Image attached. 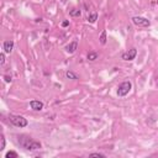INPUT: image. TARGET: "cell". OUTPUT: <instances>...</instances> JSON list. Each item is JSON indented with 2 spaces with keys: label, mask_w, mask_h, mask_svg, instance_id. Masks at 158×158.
<instances>
[{
  "label": "cell",
  "mask_w": 158,
  "mask_h": 158,
  "mask_svg": "<svg viewBox=\"0 0 158 158\" xmlns=\"http://www.w3.org/2000/svg\"><path fill=\"white\" fill-rule=\"evenodd\" d=\"M19 142H20V144L24 148H26L29 151H36L41 148V142L31 140V137L27 136H20L19 137Z\"/></svg>",
  "instance_id": "1"
},
{
  "label": "cell",
  "mask_w": 158,
  "mask_h": 158,
  "mask_svg": "<svg viewBox=\"0 0 158 158\" xmlns=\"http://www.w3.org/2000/svg\"><path fill=\"white\" fill-rule=\"evenodd\" d=\"M69 15H71L72 17H79V16L82 15V12H80V10H78V9H72L71 12H69Z\"/></svg>",
  "instance_id": "11"
},
{
  "label": "cell",
  "mask_w": 158,
  "mask_h": 158,
  "mask_svg": "<svg viewBox=\"0 0 158 158\" xmlns=\"http://www.w3.org/2000/svg\"><path fill=\"white\" fill-rule=\"evenodd\" d=\"M132 22H134L135 25H137V26H142V27H148L151 25L149 20H147V19H144V17H141V16L132 17Z\"/></svg>",
  "instance_id": "4"
},
{
  "label": "cell",
  "mask_w": 158,
  "mask_h": 158,
  "mask_svg": "<svg viewBox=\"0 0 158 158\" xmlns=\"http://www.w3.org/2000/svg\"><path fill=\"white\" fill-rule=\"evenodd\" d=\"M0 140H1V144H0V151H3L4 148H5V137H4V135H1V137H0Z\"/></svg>",
  "instance_id": "15"
},
{
  "label": "cell",
  "mask_w": 158,
  "mask_h": 158,
  "mask_svg": "<svg viewBox=\"0 0 158 158\" xmlns=\"http://www.w3.org/2000/svg\"><path fill=\"white\" fill-rule=\"evenodd\" d=\"M9 120H10V122L14 125V126H16V127H20V129L26 127V126L29 125L26 119L22 117V116H19V115H10L9 116Z\"/></svg>",
  "instance_id": "2"
},
{
  "label": "cell",
  "mask_w": 158,
  "mask_h": 158,
  "mask_svg": "<svg viewBox=\"0 0 158 158\" xmlns=\"http://www.w3.org/2000/svg\"><path fill=\"white\" fill-rule=\"evenodd\" d=\"M30 106H31V109L35 111H41L43 109V103L40 102V100H31Z\"/></svg>",
  "instance_id": "6"
},
{
  "label": "cell",
  "mask_w": 158,
  "mask_h": 158,
  "mask_svg": "<svg viewBox=\"0 0 158 158\" xmlns=\"http://www.w3.org/2000/svg\"><path fill=\"white\" fill-rule=\"evenodd\" d=\"M5 63V53H0V64H4Z\"/></svg>",
  "instance_id": "17"
},
{
  "label": "cell",
  "mask_w": 158,
  "mask_h": 158,
  "mask_svg": "<svg viewBox=\"0 0 158 158\" xmlns=\"http://www.w3.org/2000/svg\"><path fill=\"white\" fill-rule=\"evenodd\" d=\"M77 48H78V42H77V41H73V42H71V43H69V45L66 47V51H67L68 53H74Z\"/></svg>",
  "instance_id": "8"
},
{
  "label": "cell",
  "mask_w": 158,
  "mask_h": 158,
  "mask_svg": "<svg viewBox=\"0 0 158 158\" xmlns=\"http://www.w3.org/2000/svg\"><path fill=\"white\" fill-rule=\"evenodd\" d=\"M4 52L5 53H11L12 51V48H14V42H12L11 40H8V41H5L4 42Z\"/></svg>",
  "instance_id": "7"
},
{
  "label": "cell",
  "mask_w": 158,
  "mask_h": 158,
  "mask_svg": "<svg viewBox=\"0 0 158 158\" xmlns=\"http://www.w3.org/2000/svg\"><path fill=\"white\" fill-rule=\"evenodd\" d=\"M98 20V14L97 12H93V14H90L89 16H88V21H89L90 24H94Z\"/></svg>",
  "instance_id": "9"
},
{
  "label": "cell",
  "mask_w": 158,
  "mask_h": 158,
  "mask_svg": "<svg viewBox=\"0 0 158 158\" xmlns=\"http://www.w3.org/2000/svg\"><path fill=\"white\" fill-rule=\"evenodd\" d=\"M68 25H69V21L66 20V21H63V22H62V27H67Z\"/></svg>",
  "instance_id": "18"
},
{
  "label": "cell",
  "mask_w": 158,
  "mask_h": 158,
  "mask_svg": "<svg viewBox=\"0 0 158 158\" xmlns=\"http://www.w3.org/2000/svg\"><path fill=\"white\" fill-rule=\"evenodd\" d=\"M5 82H8V83H9V82H11V77H9V75H5Z\"/></svg>",
  "instance_id": "19"
},
{
  "label": "cell",
  "mask_w": 158,
  "mask_h": 158,
  "mask_svg": "<svg viewBox=\"0 0 158 158\" xmlns=\"http://www.w3.org/2000/svg\"><path fill=\"white\" fill-rule=\"evenodd\" d=\"M6 158H17L19 157V154L15 152V151H10V152H8L6 153V156H5Z\"/></svg>",
  "instance_id": "14"
},
{
  "label": "cell",
  "mask_w": 158,
  "mask_h": 158,
  "mask_svg": "<svg viewBox=\"0 0 158 158\" xmlns=\"http://www.w3.org/2000/svg\"><path fill=\"white\" fill-rule=\"evenodd\" d=\"M100 43H102V45H105L106 43V31L104 30V31H102V35H100Z\"/></svg>",
  "instance_id": "12"
},
{
  "label": "cell",
  "mask_w": 158,
  "mask_h": 158,
  "mask_svg": "<svg viewBox=\"0 0 158 158\" xmlns=\"http://www.w3.org/2000/svg\"><path fill=\"white\" fill-rule=\"evenodd\" d=\"M89 157H99V158H105V156L103 153H90Z\"/></svg>",
  "instance_id": "16"
},
{
  "label": "cell",
  "mask_w": 158,
  "mask_h": 158,
  "mask_svg": "<svg viewBox=\"0 0 158 158\" xmlns=\"http://www.w3.org/2000/svg\"><path fill=\"white\" fill-rule=\"evenodd\" d=\"M131 88H132V84H131V82H129V80H125V82H122L121 84L119 85V89H117V95L119 97H126L127 94L130 93V90H131Z\"/></svg>",
  "instance_id": "3"
},
{
  "label": "cell",
  "mask_w": 158,
  "mask_h": 158,
  "mask_svg": "<svg viewBox=\"0 0 158 158\" xmlns=\"http://www.w3.org/2000/svg\"><path fill=\"white\" fill-rule=\"evenodd\" d=\"M136 54H137V51H136V48H131V49H129L127 52L122 53L121 58H122L124 61H132V59H135Z\"/></svg>",
  "instance_id": "5"
},
{
  "label": "cell",
  "mask_w": 158,
  "mask_h": 158,
  "mask_svg": "<svg viewBox=\"0 0 158 158\" xmlns=\"http://www.w3.org/2000/svg\"><path fill=\"white\" fill-rule=\"evenodd\" d=\"M66 75H67L68 79H72V80H77V79H78V75L75 74V73H73L72 71H68V72L66 73Z\"/></svg>",
  "instance_id": "10"
},
{
  "label": "cell",
  "mask_w": 158,
  "mask_h": 158,
  "mask_svg": "<svg viewBox=\"0 0 158 158\" xmlns=\"http://www.w3.org/2000/svg\"><path fill=\"white\" fill-rule=\"evenodd\" d=\"M98 58V53H95V52H89L88 53V59L89 61H95Z\"/></svg>",
  "instance_id": "13"
}]
</instances>
